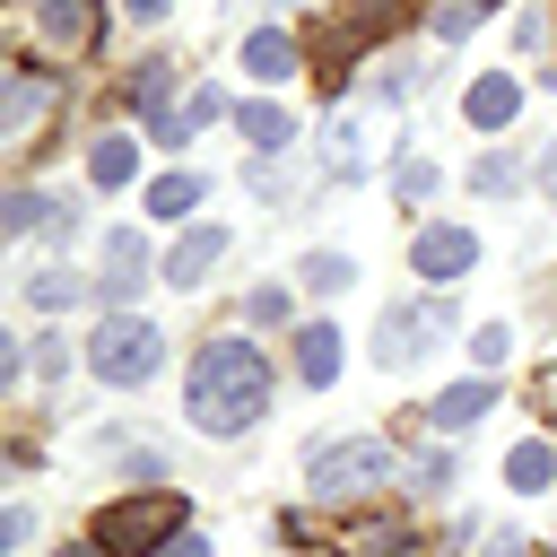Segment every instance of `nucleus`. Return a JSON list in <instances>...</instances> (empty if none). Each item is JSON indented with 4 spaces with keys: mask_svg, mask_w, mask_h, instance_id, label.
I'll return each mask as SVG.
<instances>
[{
    "mask_svg": "<svg viewBox=\"0 0 557 557\" xmlns=\"http://www.w3.org/2000/svg\"><path fill=\"white\" fill-rule=\"evenodd\" d=\"M444 479H453V453H418V461H409V487H418V496H435Z\"/></svg>",
    "mask_w": 557,
    "mask_h": 557,
    "instance_id": "nucleus-27",
    "label": "nucleus"
},
{
    "mask_svg": "<svg viewBox=\"0 0 557 557\" xmlns=\"http://www.w3.org/2000/svg\"><path fill=\"white\" fill-rule=\"evenodd\" d=\"M157 366H165V339H157V322H139V313H113V322L87 339V374H96V383H113V392L148 383Z\"/></svg>",
    "mask_w": 557,
    "mask_h": 557,
    "instance_id": "nucleus-4",
    "label": "nucleus"
},
{
    "mask_svg": "<svg viewBox=\"0 0 557 557\" xmlns=\"http://www.w3.org/2000/svg\"><path fill=\"white\" fill-rule=\"evenodd\" d=\"M78 296H87L78 270H35V278H26V305H35V313H70Z\"/></svg>",
    "mask_w": 557,
    "mask_h": 557,
    "instance_id": "nucleus-19",
    "label": "nucleus"
},
{
    "mask_svg": "<svg viewBox=\"0 0 557 557\" xmlns=\"http://www.w3.org/2000/svg\"><path fill=\"white\" fill-rule=\"evenodd\" d=\"M409 270H418L426 287H453V278L479 270V235H470L461 218H426V226L409 235Z\"/></svg>",
    "mask_w": 557,
    "mask_h": 557,
    "instance_id": "nucleus-7",
    "label": "nucleus"
},
{
    "mask_svg": "<svg viewBox=\"0 0 557 557\" xmlns=\"http://www.w3.org/2000/svg\"><path fill=\"white\" fill-rule=\"evenodd\" d=\"M548 557H557V548H548Z\"/></svg>",
    "mask_w": 557,
    "mask_h": 557,
    "instance_id": "nucleus-38",
    "label": "nucleus"
},
{
    "mask_svg": "<svg viewBox=\"0 0 557 557\" xmlns=\"http://www.w3.org/2000/svg\"><path fill=\"white\" fill-rule=\"evenodd\" d=\"M183 487H148V496H113L96 522H87V540L104 548V557H165L174 540H183Z\"/></svg>",
    "mask_w": 557,
    "mask_h": 557,
    "instance_id": "nucleus-2",
    "label": "nucleus"
},
{
    "mask_svg": "<svg viewBox=\"0 0 557 557\" xmlns=\"http://www.w3.org/2000/svg\"><path fill=\"white\" fill-rule=\"evenodd\" d=\"M165 557H218V548H209V540H191V531H183V540H174V548H165Z\"/></svg>",
    "mask_w": 557,
    "mask_h": 557,
    "instance_id": "nucleus-34",
    "label": "nucleus"
},
{
    "mask_svg": "<svg viewBox=\"0 0 557 557\" xmlns=\"http://www.w3.org/2000/svg\"><path fill=\"white\" fill-rule=\"evenodd\" d=\"M444 331H453V305H444V296H435V305H392V313L374 322V366H409V357H426Z\"/></svg>",
    "mask_w": 557,
    "mask_h": 557,
    "instance_id": "nucleus-8",
    "label": "nucleus"
},
{
    "mask_svg": "<svg viewBox=\"0 0 557 557\" xmlns=\"http://www.w3.org/2000/svg\"><path fill=\"white\" fill-rule=\"evenodd\" d=\"M487 557H522V540H513V531H496V540H487Z\"/></svg>",
    "mask_w": 557,
    "mask_h": 557,
    "instance_id": "nucleus-35",
    "label": "nucleus"
},
{
    "mask_svg": "<svg viewBox=\"0 0 557 557\" xmlns=\"http://www.w3.org/2000/svg\"><path fill=\"white\" fill-rule=\"evenodd\" d=\"M61 557H104V548L96 540H61Z\"/></svg>",
    "mask_w": 557,
    "mask_h": 557,
    "instance_id": "nucleus-36",
    "label": "nucleus"
},
{
    "mask_svg": "<svg viewBox=\"0 0 557 557\" xmlns=\"http://www.w3.org/2000/svg\"><path fill=\"white\" fill-rule=\"evenodd\" d=\"M244 70H252L261 87H278V78H296V70H305V44H296V35H278V26H252V35H244Z\"/></svg>",
    "mask_w": 557,
    "mask_h": 557,
    "instance_id": "nucleus-11",
    "label": "nucleus"
},
{
    "mask_svg": "<svg viewBox=\"0 0 557 557\" xmlns=\"http://www.w3.org/2000/svg\"><path fill=\"white\" fill-rule=\"evenodd\" d=\"M479 9H487V0H435V35H444V44H461V35L479 26Z\"/></svg>",
    "mask_w": 557,
    "mask_h": 557,
    "instance_id": "nucleus-25",
    "label": "nucleus"
},
{
    "mask_svg": "<svg viewBox=\"0 0 557 557\" xmlns=\"http://www.w3.org/2000/svg\"><path fill=\"white\" fill-rule=\"evenodd\" d=\"M218 261H226V235L218 226H183V244L165 252V287H209Z\"/></svg>",
    "mask_w": 557,
    "mask_h": 557,
    "instance_id": "nucleus-10",
    "label": "nucleus"
},
{
    "mask_svg": "<svg viewBox=\"0 0 557 557\" xmlns=\"http://www.w3.org/2000/svg\"><path fill=\"white\" fill-rule=\"evenodd\" d=\"M165 9H174V0H122V17H139V26H157Z\"/></svg>",
    "mask_w": 557,
    "mask_h": 557,
    "instance_id": "nucleus-32",
    "label": "nucleus"
},
{
    "mask_svg": "<svg viewBox=\"0 0 557 557\" xmlns=\"http://www.w3.org/2000/svg\"><path fill=\"white\" fill-rule=\"evenodd\" d=\"M131 174H139V148H131V139H96V148H87V183H96V191H122Z\"/></svg>",
    "mask_w": 557,
    "mask_h": 557,
    "instance_id": "nucleus-17",
    "label": "nucleus"
},
{
    "mask_svg": "<svg viewBox=\"0 0 557 557\" xmlns=\"http://www.w3.org/2000/svg\"><path fill=\"white\" fill-rule=\"evenodd\" d=\"M122 96H131L139 113H165V96H174V61H139V70L122 78Z\"/></svg>",
    "mask_w": 557,
    "mask_h": 557,
    "instance_id": "nucleus-20",
    "label": "nucleus"
},
{
    "mask_svg": "<svg viewBox=\"0 0 557 557\" xmlns=\"http://www.w3.org/2000/svg\"><path fill=\"white\" fill-rule=\"evenodd\" d=\"M218 113H235V104H226L218 87H191V113H183V122H218Z\"/></svg>",
    "mask_w": 557,
    "mask_h": 557,
    "instance_id": "nucleus-29",
    "label": "nucleus"
},
{
    "mask_svg": "<svg viewBox=\"0 0 557 557\" xmlns=\"http://www.w3.org/2000/svg\"><path fill=\"white\" fill-rule=\"evenodd\" d=\"M148 270H157V261H148V244H139L131 226H113V235H104V278H96V296L122 313V305L148 287Z\"/></svg>",
    "mask_w": 557,
    "mask_h": 557,
    "instance_id": "nucleus-9",
    "label": "nucleus"
},
{
    "mask_svg": "<svg viewBox=\"0 0 557 557\" xmlns=\"http://www.w3.org/2000/svg\"><path fill=\"white\" fill-rule=\"evenodd\" d=\"M392 191H400V200L418 209V200L435 191V165H426V157H400V165H392Z\"/></svg>",
    "mask_w": 557,
    "mask_h": 557,
    "instance_id": "nucleus-26",
    "label": "nucleus"
},
{
    "mask_svg": "<svg viewBox=\"0 0 557 557\" xmlns=\"http://www.w3.org/2000/svg\"><path fill=\"white\" fill-rule=\"evenodd\" d=\"M52 104H70V78H61V70H35V61L9 70V78H0V139H9V148H35V131H44Z\"/></svg>",
    "mask_w": 557,
    "mask_h": 557,
    "instance_id": "nucleus-6",
    "label": "nucleus"
},
{
    "mask_svg": "<svg viewBox=\"0 0 557 557\" xmlns=\"http://www.w3.org/2000/svg\"><path fill=\"white\" fill-rule=\"evenodd\" d=\"M52 209H61V200H44V191H26V183H17V191L0 200V226H9V235H44V226H52Z\"/></svg>",
    "mask_w": 557,
    "mask_h": 557,
    "instance_id": "nucleus-21",
    "label": "nucleus"
},
{
    "mask_svg": "<svg viewBox=\"0 0 557 557\" xmlns=\"http://www.w3.org/2000/svg\"><path fill=\"white\" fill-rule=\"evenodd\" d=\"M122 470H131V479H165V461H157L148 444H131V453H122Z\"/></svg>",
    "mask_w": 557,
    "mask_h": 557,
    "instance_id": "nucleus-31",
    "label": "nucleus"
},
{
    "mask_svg": "<svg viewBox=\"0 0 557 557\" xmlns=\"http://www.w3.org/2000/svg\"><path fill=\"white\" fill-rule=\"evenodd\" d=\"M487 409H496V383H487V374H470V383H453V392H435V400H426V418H435L444 435H470Z\"/></svg>",
    "mask_w": 557,
    "mask_h": 557,
    "instance_id": "nucleus-12",
    "label": "nucleus"
},
{
    "mask_svg": "<svg viewBox=\"0 0 557 557\" xmlns=\"http://www.w3.org/2000/svg\"><path fill=\"white\" fill-rule=\"evenodd\" d=\"M540 191H548V200H557V139H548V148H540Z\"/></svg>",
    "mask_w": 557,
    "mask_h": 557,
    "instance_id": "nucleus-33",
    "label": "nucleus"
},
{
    "mask_svg": "<svg viewBox=\"0 0 557 557\" xmlns=\"http://www.w3.org/2000/svg\"><path fill=\"white\" fill-rule=\"evenodd\" d=\"M348 278H357L348 252H305V261H296V287H313V296H339Z\"/></svg>",
    "mask_w": 557,
    "mask_h": 557,
    "instance_id": "nucleus-22",
    "label": "nucleus"
},
{
    "mask_svg": "<svg viewBox=\"0 0 557 557\" xmlns=\"http://www.w3.org/2000/svg\"><path fill=\"white\" fill-rule=\"evenodd\" d=\"M244 313H252V322H287V287H252Z\"/></svg>",
    "mask_w": 557,
    "mask_h": 557,
    "instance_id": "nucleus-28",
    "label": "nucleus"
},
{
    "mask_svg": "<svg viewBox=\"0 0 557 557\" xmlns=\"http://www.w3.org/2000/svg\"><path fill=\"white\" fill-rule=\"evenodd\" d=\"M61 366H70V339H61V331H52V339H35V374H61Z\"/></svg>",
    "mask_w": 557,
    "mask_h": 557,
    "instance_id": "nucleus-30",
    "label": "nucleus"
},
{
    "mask_svg": "<svg viewBox=\"0 0 557 557\" xmlns=\"http://www.w3.org/2000/svg\"><path fill=\"white\" fill-rule=\"evenodd\" d=\"M235 131H244L261 157H287V148H296V113H287V104H235Z\"/></svg>",
    "mask_w": 557,
    "mask_h": 557,
    "instance_id": "nucleus-15",
    "label": "nucleus"
},
{
    "mask_svg": "<svg viewBox=\"0 0 557 557\" xmlns=\"http://www.w3.org/2000/svg\"><path fill=\"white\" fill-rule=\"evenodd\" d=\"M505 487H513V496H540V487H557V444H548V435H522V444L505 453Z\"/></svg>",
    "mask_w": 557,
    "mask_h": 557,
    "instance_id": "nucleus-14",
    "label": "nucleus"
},
{
    "mask_svg": "<svg viewBox=\"0 0 557 557\" xmlns=\"http://www.w3.org/2000/svg\"><path fill=\"white\" fill-rule=\"evenodd\" d=\"M513 183H522V165H513V157H505V148H496V157H479V165H470V191H479V200H505V191H513Z\"/></svg>",
    "mask_w": 557,
    "mask_h": 557,
    "instance_id": "nucleus-23",
    "label": "nucleus"
},
{
    "mask_svg": "<svg viewBox=\"0 0 557 557\" xmlns=\"http://www.w3.org/2000/svg\"><path fill=\"white\" fill-rule=\"evenodd\" d=\"M392 479V444L383 435H348V444H322L313 461H305V487L322 496V505H357V496H374Z\"/></svg>",
    "mask_w": 557,
    "mask_h": 557,
    "instance_id": "nucleus-3",
    "label": "nucleus"
},
{
    "mask_svg": "<svg viewBox=\"0 0 557 557\" xmlns=\"http://www.w3.org/2000/svg\"><path fill=\"white\" fill-rule=\"evenodd\" d=\"M270 392H278V366H270V348H252V339H209V348L191 357L183 418H191L200 435L235 444V435H252V426H261Z\"/></svg>",
    "mask_w": 557,
    "mask_h": 557,
    "instance_id": "nucleus-1",
    "label": "nucleus"
},
{
    "mask_svg": "<svg viewBox=\"0 0 557 557\" xmlns=\"http://www.w3.org/2000/svg\"><path fill=\"white\" fill-rule=\"evenodd\" d=\"M487 9H496V0H487Z\"/></svg>",
    "mask_w": 557,
    "mask_h": 557,
    "instance_id": "nucleus-37",
    "label": "nucleus"
},
{
    "mask_svg": "<svg viewBox=\"0 0 557 557\" xmlns=\"http://www.w3.org/2000/svg\"><path fill=\"white\" fill-rule=\"evenodd\" d=\"M461 113H470L479 131H505V122L522 113V87H513L505 70H487V78H470V96H461Z\"/></svg>",
    "mask_w": 557,
    "mask_h": 557,
    "instance_id": "nucleus-13",
    "label": "nucleus"
},
{
    "mask_svg": "<svg viewBox=\"0 0 557 557\" xmlns=\"http://www.w3.org/2000/svg\"><path fill=\"white\" fill-rule=\"evenodd\" d=\"M26 17V44H35V70H61L96 44V0H17Z\"/></svg>",
    "mask_w": 557,
    "mask_h": 557,
    "instance_id": "nucleus-5",
    "label": "nucleus"
},
{
    "mask_svg": "<svg viewBox=\"0 0 557 557\" xmlns=\"http://www.w3.org/2000/svg\"><path fill=\"white\" fill-rule=\"evenodd\" d=\"M505 348H513V331H505V322H479V331H470V366H479V374H496V366H505Z\"/></svg>",
    "mask_w": 557,
    "mask_h": 557,
    "instance_id": "nucleus-24",
    "label": "nucleus"
},
{
    "mask_svg": "<svg viewBox=\"0 0 557 557\" xmlns=\"http://www.w3.org/2000/svg\"><path fill=\"white\" fill-rule=\"evenodd\" d=\"M200 200H209L200 174H157V183H148V218H191Z\"/></svg>",
    "mask_w": 557,
    "mask_h": 557,
    "instance_id": "nucleus-18",
    "label": "nucleus"
},
{
    "mask_svg": "<svg viewBox=\"0 0 557 557\" xmlns=\"http://www.w3.org/2000/svg\"><path fill=\"white\" fill-rule=\"evenodd\" d=\"M331 374H339V331H331V322H305V331H296V383L322 392Z\"/></svg>",
    "mask_w": 557,
    "mask_h": 557,
    "instance_id": "nucleus-16",
    "label": "nucleus"
}]
</instances>
